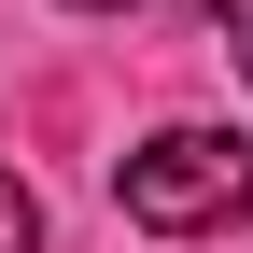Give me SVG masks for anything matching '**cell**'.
Returning <instances> with one entry per match:
<instances>
[{
	"mask_svg": "<svg viewBox=\"0 0 253 253\" xmlns=\"http://www.w3.org/2000/svg\"><path fill=\"white\" fill-rule=\"evenodd\" d=\"M0 253H42V197H28L14 169H0Z\"/></svg>",
	"mask_w": 253,
	"mask_h": 253,
	"instance_id": "2",
	"label": "cell"
},
{
	"mask_svg": "<svg viewBox=\"0 0 253 253\" xmlns=\"http://www.w3.org/2000/svg\"><path fill=\"white\" fill-rule=\"evenodd\" d=\"M211 14H225V56H253V0H211Z\"/></svg>",
	"mask_w": 253,
	"mask_h": 253,
	"instance_id": "3",
	"label": "cell"
},
{
	"mask_svg": "<svg viewBox=\"0 0 253 253\" xmlns=\"http://www.w3.org/2000/svg\"><path fill=\"white\" fill-rule=\"evenodd\" d=\"M113 197H126L141 239H225V225H253V126H155V141H126Z\"/></svg>",
	"mask_w": 253,
	"mask_h": 253,
	"instance_id": "1",
	"label": "cell"
},
{
	"mask_svg": "<svg viewBox=\"0 0 253 253\" xmlns=\"http://www.w3.org/2000/svg\"><path fill=\"white\" fill-rule=\"evenodd\" d=\"M71 14H126V0H71Z\"/></svg>",
	"mask_w": 253,
	"mask_h": 253,
	"instance_id": "4",
	"label": "cell"
}]
</instances>
